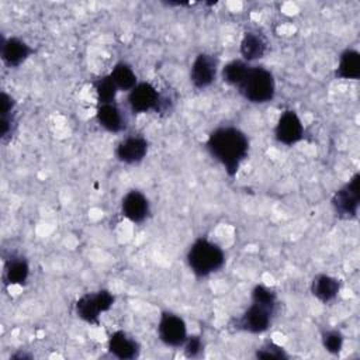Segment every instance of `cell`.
I'll return each mask as SVG.
<instances>
[{
  "label": "cell",
  "instance_id": "cell-11",
  "mask_svg": "<svg viewBox=\"0 0 360 360\" xmlns=\"http://www.w3.org/2000/svg\"><path fill=\"white\" fill-rule=\"evenodd\" d=\"M148 149L149 142L146 138L142 135L131 134L117 143L114 155L117 160L124 165H138L146 158Z\"/></svg>",
  "mask_w": 360,
  "mask_h": 360
},
{
  "label": "cell",
  "instance_id": "cell-23",
  "mask_svg": "<svg viewBox=\"0 0 360 360\" xmlns=\"http://www.w3.org/2000/svg\"><path fill=\"white\" fill-rule=\"evenodd\" d=\"M94 91H96L98 104H105V103H115L118 89L114 84L110 75H105L103 77H98L94 82Z\"/></svg>",
  "mask_w": 360,
  "mask_h": 360
},
{
  "label": "cell",
  "instance_id": "cell-13",
  "mask_svg": "<svg viewBox=\"0 0 360 360\" xmlns=\"http://www.w3.org/2000/svg\"><path fill=\"white\" fill-rule=\"evenodd\" d=\"M32 53L34 49L18 37H8L1 39L0 55L3 63L8 68L21 66Z\"/></svg>",
  "mask_w": 360,
  "mask_h": 360
},
{
  "label": "cell",
  "instance_id": "cell-25",
  "mask_svg": "<svg viewBox=\"0 0 360 360\" xmlns=\"http://www.w3.org/2000/svg\"><path fill=\"white\" fill-rule=\"evenodd\" d=\"M322 346L326 352H329L330 354H338L345 343V336L340 330L338 329H328L322 333Z\"/></svg>",
  "mask_w": 360,
  "mask_h": 360
},
{
  "label": "cell",
  "instance_id": "cell-1",
  "mask_svg": "<svg viewBox=\"0 0 360 360\" xmlns=\"http://www.w3.org/2000/svg\"><path fill=\"white\" fill-rule=\"evenodd\" d=\"M210 155L224 167L228 176L233 177L249 153V138L238 127L221 125L214 128L205 141Z\"/></svg>",
  "mask_w": 360,
  "mask_h": 360
},
{
  "label": "cell",
  "instance_id": "cell-8",
  "mask_svg": "<svg viewBox=\"0 0 360 360\" xmlns=\"http://www.w3.org/2000/svg\"><path fill=\"white\" fill-rule=\"evenodd\" d=\"M158 336L169 347H183L188 336L186 321L174 312L163 311L158 322Z\"/></svg>",
  "mask_w": 360,
  "mask_h": 360
},
{
  "label": "cell",
  "instance_id": "cell-9",
  "mask_svg": "<svg viewBox=\"0 0 360 360\" xmlns=\"http://www.w3.org/2000/svg\"><path fill=\"white\" fill-rule=\"evenodd\" d=\"M274 138L278 143L292 146L304 138V124L294 110H285L274 125Z\"/></svg>",
  "mask_w": 360,
  "mask_h": 360
},
{
  "label": "cell",
  "instance_id": "cell-16",
  "mask_svg": "<svg viewBox=\"0 0 360 360\" xmlns=\"http://www.w3.org/2000/svg\"><path fill=\"white\" fill-rule=\"evenodd\" d=\"M30 277V263L22 256H11L4 262L1 280L7 287L25 285Z\"/></svg>",
  "mask_w": 360,
  "mask_h": 360
},
{
  "label": "cell",
  "instance_id": "cell-7",
  "mask_svg": "<svg viewBox=\"0 0 360 360\" xmlns=\"http://www.w3.org/2000/svg\"><path fill=\"white\" fill-rule=\"evenodd\" d=\"M276 311L263 305H259L256 302H252L239 318L235 319V329L253 333V335H260L266 332L273 321Z\"/></svg>",
  "mask_w": 360,
  "mask_h": 360
},
{
  "label": "cell",
  "instance_id": "cell-2",
  "mask_svg": "<svg viewBox=\"0 0 360 360\" xmlns=\"http://www.w3.org/2000/svg\"><path fill=\"white\" fill-rule=\"evenodd\" d=\"M190 271L197 277H208L219 271L225 264V253L219 245L208 238H197L186 253Z\"/></svg>",
  "mask_w": 360,
  "mask_h": 360
},
{
  "label": "cell",
  "instance_id": "cell-10",
  "mask_svg": "<svg viewBox=\"0 0 360 360\" xmlns=\"http://www.w3.org/2000/svg\"><path fill=\"white\" fill-rule=\"evenodd\" d=\"M218 75V60L214 55L201 52L198 53L190 66V82L195 89L210 87Z\"/></svg>",
  "mask_w": 360,
  "mask_h": 360
},
{
  "label": "cell",
  "instance_id": "cell-12",
  "mask_svg": "<svg viewBox=\"0 0 360 360\" xmlns=\"http://www.w3.org/2000/svg\"><path fill=\"white\" fill-rule=\"evenodd\" d=\"M121 212L132 224H142L150 214V202L139 190H129L121 200Z\"/></svg>",
  "mask_w": 360,
  "mask_h": 360
},
{
  "label": "cell",
  "instance_id": "cell-6",
  "mask_svg": "<svg viewBox=\"0 0 360 360\" xmlns=\"http://www.w3.org/2000/svg\"><path fill=\"white\" fill-rule=\"evenodd\" d=\"M360 204V174L354 173L349 181L338 188L330 200L336 217L342 219H354Z\"/></svg>",
  "mask_w": 360,
  "mask_h": 360
},
{
  "label": "cell",
  "instance_id": "cell-17",
  "mask_svg": "<svg viewBox=\"0 0 360 360\" xmlns=\"http://www.w3.org/2000/svg\"><path fill=\"white\" fill-rule=\"evenodd\" d=\"M267 41L266 38L257 31H246L240 39L239 51L242 59L248 63L262 59L267 52Z\"/></svg>",
  "mask_w": 360,
  "mask_h": 360
},
{
  "label": "cell",
  "instance_id": "cell-4",
  "mask_svg": "<svg viewBox=\"0 0 360 360\" xmlns=\"http://www.w3.org/2000/svg\"><path fill=\"white\" fill-rule=\"evenodd\" d=\"M114 302L115 297L111 291L97 290L80 295L75 304V311L82 321L90 325H98L100 316L108 312L112 308Z\"/></svg>",
  "mask_w": 360,
  "mask_h": 360
},
{
  "label": "cell",
  "instance_id": "cell-22",
  "mask_svg": "<svg viewBox=\"0 0 360 360\" xmlns=\"http://www.w3.org/2000/svg\"><path fill=\"white\" fill-rule=\"evenodd\" d=\"M250 65L245 62L243 59H232L228 63H225L221 69V77L222 80L233 87H238L242 80L245 79Z\"/></svg>",
  "mask_w": 360,
  "mask_h": 360
},
{
  "label": "cell",
  "instance_id": "cell-18",
  "mask_svg": "<svg viewBox=\"0 0 360 360\" xmlns=\"http://www.w3.org/2000/svg\"><path fill=\"white\" fill-rule=\"evenodd\" d=\"M339 291H340V281L333 276L319 273L311 281L312 295L323 304L335 301L339 295Z\"/></svg>",
  "mask_w": 360,
  "mask_h": 360
},
{
  "label": "cell",
  "instance_id": "cell-15",
  "mask_svg": "<svg viewBox=\"0 0 360 360\" xmlns=\"http://www.w3.org/2000/svg\"><path fill=\"white\" fill-rule=\"evenodd\" d=\"M96 120L100 127L111 134L122 132L127 128V120L115 103L98 104L96 110Z\"/></svg>",
  "mask_w": 360,
  "mask_h": 360
},
{
  "label": "cell",
  "instance_id": "cell-27",
  "mask_svg": "<svg viewBox=\"0 0 360 360\" xmlns=\"http://www.w3.org/2000/svg\"><path fill=\"white\" fill-rule=\"evenodd\" d=\"M184 354L187 357H200L204 352V340L200 335H188L183 345Z\"/></svg>",
  "mask_w": 360,
  "mask_h": 360
},
{
  "label": "cell",
  "instance_id": "cell-24",
  "mask_svg": "<svg viewBox=\"0 0 360 360\" xmlns=\"http://www.w3.org/2000/svg\"><path fill=\"white\" fill-rule=\"evenodd\" d=\"M250 297H252V302H256L259 305H263V307L277 311L278 297L273 288H270L264 284H256L252 290Z\"/></svg>",
  "mask_w": 360,
  "mask_h": 360
},
{
  "label": "cell",
  "instance_id": "cell-21",
  "mask_svg": "<svg viewBox=\"0 0 360 360\" xmlns=\"http://www.w3.org/2000/svg\"><path fill=\"white\" fill-rule=\"evenodd\" d=\"M110 77L112 79L118 91L129 93L139 83L135 70L127 62L115 63L112 70L110 72Z\"/></svg>",
  "mask_w": 360,
  "mask_h": 360
},
{
  "label": "cell",
  "instance_id": "cell-26",
  "mask_svg": "<svg viewBox=\"0 0 360 360\" xmlns=\"http://www.w3.org/2000/svg\"><path fill=\"white\" fill-rule=\"evenodd\" d=\"M255 356L257 359H274V360H284L288 359V353L285 352V349L274 342H266L263 343L260 347L256 349Z\"/></svg>",
  "mask_w": 360,
  "mask_h": 360
},
{
  "label": "cell",
  "instance_id": "cell-14",
  "mask_svg": "<svg viewBox=\"0 0 360 360\" xmlns=\"http://www.w3.org/2000/svg\"><path fill=\"white\" fill-rule=\"evenodd\" d=\"M108 352L121 360H131L139 356L141 346L139 343L128 335L125 330H115L108 336L107 342Z\"/></svg>",
  "mask_w": 360,
  "mask_h": 360
},
{
  "label": "cell",
  "instance_id": "cell-3",
  "mask_svg": "<svg viewBox=\"0 0 360 360\" xmlns=\"http://www.w3.org/2000/svg\"><path fill=\"white\" fill-rule=\"evenodd\" d=\"M236 89L246 101L264 104L271 101L276 96V80L273 73L264 66L250 65L245 79Z\"/></svg>",
  "mask_w": 360,
  "mask_h": 360
},
{
  "label": "cell",
  "instance_id": "cell-19",
  "mask_svg": "<svg viewBox=\"0 0 360 360\" xmlns=\"http://www.w3.org/2000/svg\"><path fill=\"white\" fill-rule=\"evenodd\" d=\"M335 76L343 80H357L360 77V53L356 49L347 48L339 55Z\"/></svg>",
  "mask_w": 360,
  "mask_h": 360
},
{
  "label": "cell",
  "instance_id": "cell-5",
  "mask_svg": "<svg viewBox=\"0 0 360 360\" xmlns=\"http://www.w3.org/2000/svg\"><path fill=\"white\" fill-rule=\"evenodd\" d=\"M128 105L134 114H145L149 111L162 112L169 108L165 97L149 82H139L128 93Z\"/></svg>",
  "mask_w": 360,
  "mask_h": 360
},
{
  "label": "cell",
  "instance_id": "cell-20",
  "mask_svg": "<svg viewBox=\"0 0 360 360\" xmlns=\"http://www.w3.org/2000/svg\"><path fill=\"white\" fill-rule=\"evenodd\" d=\"M0 138L6 141L11 136L15 127V100L6 91H1L0 96Z\"/></svg>",
  "mask_w": 360,
  "mask_h": 360
}]
</instances>
